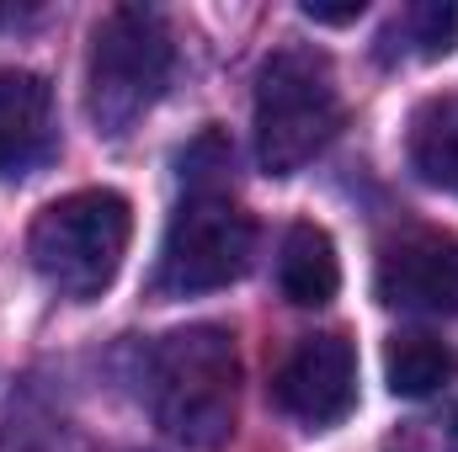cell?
Instances as JSON below:
<instances>
[{
	"label": "cell",
	"instance_id": "9c48e42d",
	"mask_svg": "<svg viewBox=\"0 0 458 452\" xmlns=\"http://www.w3.org/2000/svg\"><path fill=\"white\" fill-rule=\"evenodd\" d=\"M277 288L293 309H326L342 288V261L336 245L320 224H293L277 250Z\"/></svg>",
	"mask_w": 458,
	"mask_h": 452
},
{
	"label": "cell",
	"instance_id": "7a4b0ae2",
	"mask_svg": "<svg viewBox=\"0 0 458 452\" xmlns=\"http://www.w3.org/2000/svg\"><path fill=\"white\" fill-rule=\"evenodd\" d=\"M342 128V86L320 48L283 43L256 75V160L267 176L304 171Z\"/></svg>",
	"mask_w": 458,
	"mask_h": 452
},
{
	"label": "cell",
	"instance_id": "8992f818",
	"mask_svg": "<svg viewBox=\"0 0 458 452\" xmlns=\"http://www.w3.org/2000/svg\"><path fill=\"white\" fill-rule=\"evenodd\" d=\"M272 399L283 415H293L310 431L342 426L357 405V346L342 331L304 336L283 356V367L272 378Z\"/></svg>",
	"mask_w": 458,
	"mask_h": 452
},
{
	"label": "cell",
	"instance_id": "3957f363",
	"mask_svg": "<svg viewBox=\"0 0 458 452\" xmlns=\"http://www.w3.org/2000/svg\"><path fill=\"white\" fill-rule=\"evenodd\" d=\"M133 239V208L113 187H91V192H70L59 203H48L32 234H27V255L32 272L59 293V298H102L123 272Z\"/></svg>",
	"mask_w": 458,
	"mask_h": 452
},
{
	"label": "cell",
	"instance_id": "5b68a950",
	"mask_svg": "<svg viewBox=\"0 0 458 452\" xmlns=\"http://www.w3.org/2000/svg\"><path fill=\"white\" fill-rule=\"evenodd\" d=\"M250 255H256V224L219 192H192L165 224L155 293L192 298V293L229 288L234 277H245Z\"/></svg>",
	"mask_w": 458,
	"mask_h": 452
},
{
	"label": "cell",
	"instance_id": "7c38bea8",
	"mask_svg": "<svg viewBox=\"0 0 458 452\" xmlns=\"http://www.w3.org/2000/svg\"><path fill=\"white\" fill-rule=\"evenodd\" d=\"M389 38H400L405 54L416 59H443L458 48V0H416L394 16Z\"/></svg>",
	"mask_w": 458,
	"mask_h": 452
},
{
	"label": "cell",
	"instance_id": "5bb4252c",
	"mask_svg": "<svg viewBox=\"0 0 458 452\" xmlns=\"http://www.w3.org/2000/svg\"><path fill=\"white\" fill-rule=\"evenodd\" d=\"M304 16L320 21V27H342V21H357V16H362V0H352V5H315V0H310Z\"/></svg>",
	"mask_w": 458,
	"mask_h": 452
},
{
	"label": "cell",
	"instance_id": "8fae6325",
	"mask_svg": "<svg viewBox=\"0 0 458 452\" xmlns=\"http://www.w3.org/2000/svg\"><path fill=\"white\" fill-rule=\"evenodd\" d=\"M411 165L427 187L458 197V96L427 102L411 122Z\"/></svg>",
	"mask_w": 458,
	"mask_h": 452
},
{
	"label": "cell",
	"instance_id": "4fadbf2b",
	"mask_svg": "<svg viewBox=\"0 0 458 452\" xmlns=\"http://www.w3.org/2000/svg\"><path fill=\"white\" fill-rule=\"evenodd\" d=\"M384 452H458V405L454 410H443V415H416V421H405Z\"/></svg>",
	"mask_w": 458,
	"mask_h": 452
},
{
	"label": "cell",
	"instance_id": "277c9868",
	"mask_svg": "<svg viewBox=\"0 0 458 452\" xmlns=\"http://www.w3.org/2000/svg\"><path fill=\"white\" fill-rule=\"evenodd\" d=\"M176 43L155 5H113L97 21L86 64V113L97 133H128L171 80Z\"/></svg>",
	"mask_w": 458,
	"mask_h": 452
},
{
	"label": "cell",
	"instance_id": "30bf717a",
	"mask_svg": "<svg viewBox=\"0 0 458 452\" xmlns=\"http://www.w3.org/2000/svg\"><path fill=\"white\" fill-rule=\"evenodd\" d=\"M384 378L400 399H427L458 378V351L437 336H421V331L394 336L384 346Z\"/></svg>",
	"mask_w": 458,
	"mask_h": 452
},
{
	"label": "cell",
	"instance_id": "52a82bcc",
	"mask_svg": "<svg viewBox=\"0 0 458 452\" xmlns=\"http://www.w3.org/2000/svg\"><path fill=\"white\" fill-rule=\"evenodd\" d=\"M373 293L400 314H458V239L454 234H400L384 245Z\"/></svg>",
	"mask_w": 458,
	"mask_h": 452
},
{
	"label": "cell",
	"instance_id": "ba28073f",
	"mask_svg": "<svg viewBox=\"0 0 458 452\" xmlns=\"http://www.w3.org/2000/svg\"><path fill=\"white\" fill-rule=\"evenodd\" d=\"M59 144L54 91L32 70H0V181H27Z\"/></svg>",
	"mask_w": 458,
	"mask_h": 452
},
{
	"label": "cell",
	"instance_id": "6da1fadb",
	"mask_svg": "<svg viewBox=\"0 0 458 452\" xmlns=\"http://www.w3.org/2000/svg\"><path fill=\"white\" fill-rule=\"evenodd\" d=\"M144 405L182 448H219L234 431L240 356L225 325H182L144 351Z\"/></svg>",
	"mask_w": 458,
	"mask_h": 452
}]
</instances>
